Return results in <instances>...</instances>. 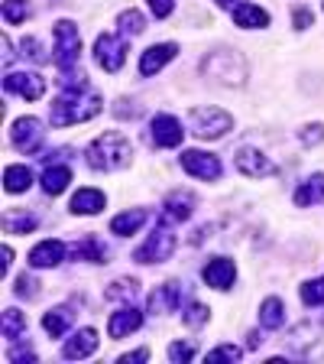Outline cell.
<instances>
[{
  "instance_id": "cell-1",
  "label": "cell",
  "mask_w": 324,
  "mask_h": 364,
  "mask_svg": "<svg viewBox=\"0 0 324 364\" xmlns=\"http://www.w3.org/2000/svg\"><path fill=\"white\" fill-rule=\"evenodd\" d=\"M101 114V95L88 85L78 88H62V95L49 107V121L52 127H72V124H84Z\"/></svg>"
},
{
  "instance_id": "cell-2",
  "label": "cell",
  "mask_w": 324,
  "mask_h": 364,
  "mask_svg": "<svg viewBox=\"0 0 324 364\" xmlns=\"http://www.w3.org/2000/svg\"><path fill=\"white\" fill-rule=\"evenodd\" d=\"M130 163V144L123 140L121 134H101L94 144L88 146V166L98 169V173H113V169H121Z\"/></svg>"
},
{
  "instance_id": "cell-3",
  "label": "cell",
  "mask_w": 324,
  "mask_h": 364,
  "mask_svg": "<svg viewBox=\"0 0 324 364\" xmlns=\"http://www.w3.org/2000/svg\"><path fill=\"white\" fill-rule=\"evenodd\" d=\"M189 121H191V134L201 136V140H218V136H224L234 127V117L220 111V107H195L189 114Z\"/></svg>"
},
{
  "instance_id": "cell-4",
  "label": "cell",
  "mask_w": 324,
  "mask_h": 364,
  "mask_svg": "<svg viewBox=\"0 0 324 364\" xmlns=\"http://www.w3.org/2000/svg\"><path fill=\"white\" fill-rule=\"evenodd\" d=\"M78 49H82V36H78V26L72 20H59L55 23V65L62 68V72H68V68L78 62Z\"/></svg>"
},
{
  "instance_id": "cell-5",
  "label": "cell",
  "mask_w": 324,
  "mask_h": 364,
  "mask_svg": "<svg viewBox=\"0 0 324 364\" xmlns=\"http://www.w3.org/2000/svg\"><path fill=\"white\" fill-rule=\"evenodd\" d=\"M172 250H175V235L169 231L166 225L156 228L150 235V241L143 244V247H136L133 260L136 264H162V260L172 257Z\"/></svg>"
},
{
  "instance_id": "cell-6",
  "label": "cell",
  "mask_w": 324,
  "mask_h": 364,
  "mask_svg": "<svg viewBox=\"0 0 324 364\" xmlns=\"http://www.w3.org/2000/svg\"><path fill=\"white\" fill-rule=\"evenodd\" d=\"M94 62H98L104 72H117L123 68L127 62V43L121 36H113V33H101L94 39Z\"/></svg>"
},
{
  "instance_id": "cell-7",
  "label": "cell",
  "mask_w": 324,
  "mask_h": 364,
  "mask_svg": "<svg viewBox=\"0 0 324 364\" xmlns=\"http://www.w3.org/2000/svg\"><path fill=\"white\" fill-rule=\"evenodd\" d=\"M181 166H185L189 176H195V179L214 182L220 176V159L211 156V153H201V150H185L181 153Z\"/></svg>"
},
{
  "instance_id": "cell-8",
  "label": "cell",
  "mask_w": 324,
  "mask_h": 364,
  "mask_svg": "<svg viewBox=\"0 0 324 364\" xmlns=\"http://www.w3.org/2000/svg\"><path fill=\"white\" fill-rule=\"evenodd\" d=\"M237 169H240L243 176H253V179H266V176H276L279 169H276V163L272 159H266L259 150H253V146H240L237 150Z\"/></svg>"
},
{
  "instance_id": "cell-9",
  "label": "cell",
  "mask_w": 324,
  "mask_h": 364,
  "mask_svg": "<svg viewBox=\"0 0 324 364\" xmlns=\"http://www.w3.org/2000/svg\"><path fill=\"white\" fill-rule=\"evenodd\" d=\"M43 136H45V130L36 117H20V121L13 124V144L20 146L23 153H39Z\"/></svg>"
},
{
  "instance_id": "cell-10",
  "label": "cell",
  "mask_w": 324,
  "mask_h": 364,
  "mask_svg": "<svg viewBox=\"0 0 324 364\" xmlns=\"http://www.w3.org/2000/svg\"><path fill=\"white\" fill-rule=\"evenodd\" d=\"M4 88L23 95L26 101H39L45 91V78L36 75V72H13V75L4 78Z\"/></svg>"
},
{
  "instance_id": "cell-11",
  "label": "cell",
  "mask_w": 324,
  "mask_h": 364,
  "mask_svg": "<svg viewBox=\"0 0 324 364\" xmlns=\"http://www.w3.org/2000/svg\"><path fill=\"white\" fill-rule=\"evenodd\" d=\"M62 260H65V244H62L59 237H49V241L36 244V247L30 250V267H36V270H43V267H59Z\"/></svg>"
},
{
  "instance_id": "cell-12",
  "label": "cell",
  "mask_w": 324,
  "mask_h": 364,
  "mask_svg": "<svg viewBox=\"0 0 324 364\" xmlns=\"http://www.w3.org/2000/svg\"><path fill=\"white\" fill-rule=\"evenodd\" d=\"M140 326H143V312L133 309V306H127V309H117L111 316V322H107V332H111L113 338H127V335L136 332Z\"/></svg>"
},
{
  "instance_id": "cell-13",
  "label": "cell",
  "mask_w": 324,
  "mask_h": 364,
  "mask_svg": "<svg viewBox=\"0 0 324 364\" xmlns=\"http://www.w3.org/2000/svg\"><path fill=\"white\" fill-rule=\"evenodd\" d=\"M234 277H237V267H234V260H227V257H214L211 264L204 267V283L214 289H227L234 283Z\"/></svg>"
},
{
  "instance_id": "cell-14",
  "label": "cell",
  "mask_w": 324,
  "mask_h": 364,
  "mask_svg": "<svg viewBox=\"0 0 324 364\" xmlns=\"http://www.w3.org/2000/svg\"><path fill=\"white\" fill-rule=\"evenodd\" d=\"M94 351H98V332H94V328H82L72 341H65L62 355H65L68 361H82V358L94 355Z\"/></svg>"
},
{
  "instance_id": "cell-15",
  "label": "cell",
  "mask_w": 324,
  "mask_h": 364,
  "mask_svg": "<svg viewBox=\"0 0 324 364\" xmlns=\"http://www.w3.org/2000/svg\"><path fill=\"white\" fill-rule=\"evenodd\" d=\"M152 140L159 146H179L181 144V124L175 121L172 114H159L152 121Z\"/></svg>"
},
{
  "instance_id": "cell-16",
  "label": "cell",
  "mask_w": 324,
  "mask_h": 364,
  "mask_svg": "<svg viewBox=\"0 0 324 364\" xmlns=\"http://www.w3.org/2000/svg\"><path fill=\"white\" fill-rule=\"evenodd\" d=\"M175 53H179V49H175L172 43L152 46V49H146V53H143V59H140V72H143V75H156V72L166 65V62L175 59Z\"/></svg>"
},
{
  "instance_id": "cell-17",
  "label": "cell",
  "mask_w": 324,
  "mask_h": 364,
  "mask_svg": "<svg viewBox=\"0 0 324 364\" xmlns=\"http://www.w3.org/2000/svg\"><path fill=\"white\" fill-rule=\"evenodd\" d=\"M234 23L243 26V30H263V26H269V14L263 7H253V4H237Z\"/></svg>"
},
{
  "instance_id": "cell-18",
  "label": "cell",
  "mask_w": 324,
  "mask_h": 364,
  "mask_svg": "<svg viewBox=\"0 0 324 364\" xmlns=\"http://www.w3.org/2000/svg\"><path fill=\"white\" fill-rule=\"evenodd\" d=\"M104 192H98V189H78L75 196H72V212L75 215H98L101 208H104Z\"/></svg>"
},
{
  "instance_id": "cell-19",
  "label": "cell",
  "mask_w": 324,
  "mask_h": 364,
  "mask_svg": "<svg viewBox=\"0 0 324 364\" xmlns=\"http://www.w3.org/2000/svg\"><path fill=\"white\" fill-rule=\"evenodd\" d=\"M181 303V289L179 283H166L150 293V309L152 312H175V306Z\"/></svg>"
},
{
  "instance_id": "cell-20",
  "label": "cell",
  "mask_w": 324,
  "mask_h": 364,
  "mask_svg": "<svg viewBox=\"0 0 324 364\" xmlns=\"http://www.w3.org/2000/svg\"><path fill=\"white\" fill-rule=\"evenodd\" d=\"M72 322H75V309H68V306H59V309L43 316V328L52 335V338H62V335L72 328Z\"/></svg>"
},
{
  "instance_id": "cell-21",
  "label": "cell",
  "mask_w": 324,
  "mask_h": 364,
  "mask_svg": "<svg viewBox=\"0 0 324 364\" xmlns=\"http://www.w3.org/2000/svg\"><path fill=\"white\" fill-rule=\"evenodd\" d=\"M318 202H324V173H315L305 186L295 189V205L298 208H308V205H318Z\"/></svg>"
},
{
  "instance_id": "cell-22",
  "label": "cell",
  "mask_w": 324,
  "mask_h": 364,
  "mask_svg": "<svg viewBox=\"0 0 324 364\" xmlns=\"http://www.w3.org/2000/svg\"><path fill=\"white\" fill-rule=\"evenodd\" d=\"M72 257L91 260V264H107V247L98 241V237H82V241L72 247Z\"/></svg>"
},
{
  "instance_id": "cell-23",
  "label": "cell",
  "mask_w": 324,
  "mask_h": 364,
  "mask_svg": "<svg viewBox=\"0 0 324 364\" xmlns=\"http://www.w3.org/2000/svg\"><path fill=\"white\" fill-rule=\"evenodd\" d=\"M191 212H195V196L191 192H172L166 198V218L185 221V218H191Z\"/></svg>"
},
{
  "instance_id": "cell-24",
  "label": "cell",
  "mask_w": 324,
  "mask_h": 364,
  "mask_svg": "<svg viewBox=\"0 0 324 364\" xmlns=\"http://www.w3.org/2000/svg\"><path fill=\"white\" fill-rule=\"evenodd\" d=\"M68 182H72V169L68 166H45L43 169V192L45 196H59V192H65Z\"/></svg>"
},
{
  "instance_id": "cell-25",
  "label": "cell",
  "mask_w": 324,
  "mask_h": 364,
  "mask_svg": "<svg viewBox=\"0 0 324 364\" xmlns=\"http://www.w3.org/2000/svg\"><path fill=\"white\" fill-rule=\"evenodd\" d=\"M282 322H286V306H282L279 296L263 299V306H259V326L263 328H279Z\"/></svg>"
},
{
  "instance_id": "cell-26",
  "label": "cell",
  "mask_w": 324,
  "mask_h": 364,
  "mask_svg": "<svg viewBox=\"0 0 324 364\" xmlns=\"http://www.w3.org/2000/svg\"><path fill=\"white\" fill-rule=\"evenodd\" d=\"M143 221H146V212L143 208H133V212L117 215V218L111 221V231L113 235H121V237H127V235H133L136 228H143Z\"/></svg>"
},
{
  "instance_id": "cell-27",
  "label": "cell",
  "mask_w": 324,
  "mask_h": 364,
  "mask_svg": "<svg viewBox=\"0 0 324 364\" xmlns=\"http://www.w3.org/2000/svg\"><path fill=\"white\" fill-rule=\"evenodd\" d=\"M33 182V173L26 166H7L4 173V189L7 192H26Z\"/></svg>"
},
{
  "instance_id": "cell-28",
  "label": "cell",
  "mask_w": 324,
  "mask_h": 364,
  "mask_svg": "<svg viewBox=\"0 0 324 364\" xmlns=\"http://www.w3.org/2000/svg\"><path fill=\"white\" fill-rule=\"evenodd\" d=\"M23 328H26V322H23V316L16 309H4V335H7L10 341L20 338Z\"/></svg>"
},
{
  "instance_id": "cell-29",
  "label": "cell",
  "mask_w": 324,
  "mask_h": 364,
  "mask_svg": "<svg viewBox=\"0 0 324 364\" xmlns=\"http://www.w3.org/2000/svg\"><path fill=\"white\" fill-rule=\"evenodd\" d=\"M302 303L305 306H321L324 303V277L305 283V287H302Z\"/></svg>"
},
{
  "instance_id": "cell-30",
  "label": "cell",
  "mask_w": 324,
  "mask_h": 364,
  "mask_svg": "<svg viewBox=\"0 0 324 364\" xmlns=\"http://www.w3.org/2000/svg\"><path fill=\"white\" fill-rule=\"evenodd\" d=\"M33 228H36V218H33V215H20V218H16V215H7V221H4V231H7V235H26V231H33Z\"/></svg>"
},
{
  "instance_id": "cell-31",
  "label": "cell",
  "mask_w": 324,
  "mask_h": 364,
  "mask_svg": "<svg viewBox=\"0 0 324 364\" xmlns=\"http://www.w3.org/2000/svg\"><path fill=\"white\" fill-rule=\"evenodd\" d=\"M30 16V7L23 0H4V20L7 23H23Z\"/></svg>"
},
{
  "instance_id": "cell-32",
  "label": "cell",
  "mask_w": 324,
  "mask_h": 364,
  "mask_svg": "<svg viewBox=\"0 0 324 364\" xmlns=\"http://www.w3.org/2000/svg\"><path fill=\"white\" fill-rule=\"evenodd\" d=\"M121 30H127L130 36L143 33V14H136V10H127V14H121Z\"/></svg>"
},
{
  "instance_id": "cell-33",
  "label": "cell",
  "mask_w": 324,
  "mask_h": 364,
  "mask_svg": "<svg viewBox=\"0 0 324 364\" xmlns=\"http://www.w3.org/2000/svg\"><path fill=\"white\" fill-rule=\"evenodd\" d=\"M204 322H208V306H204V303H191L189 312H185V326L198 328V326H204Z\"/></svg>"
},
{
  "instance_id": "cell-34",
  "label": "cell",
  "mask_w": 324,
  "mask_h": 364,
  "mask_svg": "<svg viewBox=\"0 0 324 364\" xmlns=\"http://www.w3.org/2000/svg\"><path fill=\"white\" fill-rule=\"evenodd\" d=\"M208 361H240V348H234V345H220V348H214L211 355H208Z\"/></svg>"
},
{
  "instance_id": "cell-35",
  "label": "cell",
  "mask_w": 324,
  "mask_h": 364,
  "mask_svg": "<svg viewBox=\"0 0 324 364\" xmlns=\"http://www.w3.org/2000/svg\"><path fill=\"white\" fill-rule=\"evenodd\" d=\"M191 355H195V348H191V345H181V341L169 345V358H172V361H179V364L191 361Z\"/></svg>"
},
{
  "instance_id": "cell-36",
  "label": "cell",
  "mask_w": 324,
  "mask_h": 364,
  "mask_svg": "<svg viewBox=\"0 0 324 364\" xmlns=\"http://www.w3.org/2000/svg\"><path fill=\"white\" fill-rule=\"evenodd\" d=\"M321 140H324V124H311V127L302 130V144L305 146H315V144H321Z\"/></svg>"
},
{
  "instance_id": "cell-37",
  "label": "cell",
  "mask_w": 324,
  "mask_h": 364,
  "mask_svg": "<svg viewBox=\"0 0 324 364\" xmlns=\"http://www.w3.org/2000/svg\"><path fill=\"white\" fill-rule=\"evenodd\" d=\"M20 49H23V55H26V59H33V62H45V53L39 49L36 39H23Z\"/></svg>"
},
{
  "instance_id": "cell-38",
  "label": "cell",
  "mask_w": 324,
  "mask_h": 364,
  "mask_svg": "<svg viewBox=\"0 0 324 364\" xmlns=\"http://www.w3.org/2000/svg\"><path fill=\"white\" fill-rule=\"evenodd\" d=\"M133 287H136L133 280H117V283H111L107 296H111V299H117V296H133Z\"/></svg>"
},
{
  "instance_id": "cell-39",
  "label": "cell",
  "mask_w": 324,
  "mask_h": 364,
  "mask_svg": "<svg viewBox=\"0 0 324 364\" xmlns=\"http://www.w3.org/2000/svg\"><path fill=\"white\" fill-rule=\"evenodd\" d=\"M172 7H175V0H150V10L159 16V20L172 14Z\"/></svg>"
},
{
  "instance_id": "cell-40",
  "label": "cell",
  "mask_w": 324,
  "mask_h": 364,
  "mask_svg": "<svg viewBox=\"0 0 324 364\" xmlns=\"http://www.w3.org/2000/svg\"><path fill=\"white\" fill-rule=\"evenodd\" d=\"M16 293L33 299V296H36V280H33V277H20V280H16Z\"/></svg>"
},
{
  "instance_id": "cell-41",
  "label": "cell",
  "mask_w": 324,
  "mask_h": 364,
  "mask_svg": "<svg viewBox=\"0 0 324 364\" xmlns=\"http://www.w3.org/2000/svg\"><path fill=\"white\" fill-rule=\"evenodd\" d=\"M305 26H311V10L295 7V30H305Z\"/></svg>"
},
{
  "instance_id": "cell-42",
  "label": "cell",
  "mask_w": 324,
  "mask_h": 364,
  "mask_svg": "<svg viewBox=\"0 0 324 364\" xmlns=\"http://www.w3.org/2000/svg\"><path fill=\"white\" fill-rule=\"evenodd\" d=\"M146 358H150V348H140V351H130V355H123L121 361L130 364V361H146Z\"/></svg>"
},
{
  "instance_id": "cell-43",
  "label": "cell",
  "mask_w": 324,
  "mask_h": 364,
  "mask_svg": "<svg viewBox=\"0 0 324 364\" xmlns=\"http://www.w3.org/2000/svg\"><path fill=\"white\" fill-rule=\"evenodd\" d=\"M10 260H13V250H10V247H4V270H7V267H10Z\"/></svg>"
},
{
  "instance_id": "cell-44",
  "label": "cell",
  "mask_w": 324,
  "mask_h": 364,
  "mask_svg": "<svg viewBox=\"0 0 324 364\" xmlns=\"http://www.w3.org/2000/svg\"><path fill=\"white\" fill-rule=\"evenodd\" d=\"M10 55H13L10 53V39H4V62H10Z\"/></svg>"
},
{
  "instance_id": "cell-45",
  "label": "cell",
  "mask_w": 324,
  "mask_h": 364,
  "mask_svg": "<svg viewBox=\"0 0 324 364\" xmlns=\"http://www.w3.org/2000/svg\"><path fill=\"white\" fill-rule=\"evenodd\" d=\"M218 4H220V7H227V4H234V0H218Z\"/></svg>"
}]
</instances>
